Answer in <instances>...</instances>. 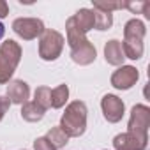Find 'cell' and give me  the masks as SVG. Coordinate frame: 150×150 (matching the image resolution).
<instances>
[{"mask_svg":"<svg viewBox=\"0 0 150 150\" xmlns=\"http://www.w3.org/2000/svg\"><path fill=\"white\" fill-rule=\"evenodd\" d=\"M9 14V6H7V2H4V0H0V20L2 18H6Z\"/></svg>","mask_w":150,"mask_h":150,"instance_id":"22","label":"cell"},{"mask_svg":"<svg viewBox=\"0 0 150 150\" xmlns=\"http://www.w3.org/2000/svg\"><path fill=\"white\" fill-rule=\"evenodd\" d=\"M9 108H11V101L7 97H4V96H0V120H2L4 115L9 111Z\"/></svg>","mask_w":150,"mask_h":150,"instance_id":"21","label":"cell"},{"mask_svg":"<svg viewBox=\"0 0 150 150\" xmlns=\"http://www.w3.org/2000/svg\"><path fill=\"white\" fill-rule=\"evenodd\" d=\"M30 97V88L23 80H13L7 85V99L13 104H20L23 106L25 103H28Z\"/></svg>","mask_w":150,"mask_h":150,"instance_id":"9","label":"cell"},{"mask_svg":"<svg viewBox=\"0 0 150 150\" xmlns=\"http://www.w3.org/2000/svg\"><path fill=\"white\" fill-rule=\"evenodd\" d=\"M21 60V46L13 41L7 39L0 46V83H9L11 76L14 74L18 64Z\"/></svg>","mask_w":150,"mask_h":150,"instance_id":"3","label":"cell"},{"mask_svg":"<svg viewBox=\"0 0 150 150\" xmlns=\"http://www.w3.org/2000/svg\"><path fill=\"white\" fill-rule=\"evenodd\" d=\"M72 18H74L78 28H80L83 34H87L88 30H92V28L96 27V14H94V9L83 7V9H80L76 14H74Z\"/></svg>","mask_w":150,"mask_h":150,"instance_id":"12","label":"cell"},{"mask_svg":"<svg viewBox=\"0 0 150 150\" xmlns=\"http://www.w3.org/2000/svg\"><path fill=\"white\" fill-rule=\"evenodd\" d=\"M46 138H48V141H50L57 150H58V148H62V146H65V145H67V141H69V136H67L60 127H51V129L48 131Z\"/></svg>","mask_w":150,"mask_h":150,"instance_id":"15","label":"cell"},{"mask_svg":"<svg viewBox=\"0 0 150 150\" xmlns=\"http://www.w3.org/2000/svg\"><path fill=\"white\" fill-rule=\"evenodd\" d=\"M101 108H103V115L110 124H117L122 120L124 111H125V104L118 96L113 94H106L101 101Z\"/></svg>","mask_w":150,"mask_h":150,"instance_id":"7","label":"cell"},{"mask_svg":"<svg viewBox=\"0 0 150 150\" xmlns=\"http://www.w3.org/2000/svg\"><path fill=\"white\" fill-rule=\"evenodd\" d=\"M50 96H51V88H48V87H39V88H35L34 101H35L41 108L48 110V108H51V104H50Z\"/></svg>","mask_w":150,"mask_h":150,"instance_id":"17","label":"cell"},{"mask_svg":"<svg viewBox=\"0 0 150 150\" xmlns=\"http://www.w3.org/2000/svg\"><path fill=\"white\" fill-rule=\"evenodd\" d=\"M113 148L115 150H145L146 143L139 141L136 136L129 132H122L113 138Z\"/></svg>","mask_w":150,"mask_h":150,"instance_id":"10","label":"cell"},{"mask_svg":"<svg viewBox=\"0 0 150 150\" xmlns=\"http://www.w3.org/2000/svg\"><path fill=\"white\" fill-rule=\"evenodd\" d=\"M34 150H57V148L48 141L46 136H42V138H37L34 141Z\"/></svg>","mask_w":150,"mask_h":150,"instance_id":"19","label":"cell"},{"mask_svg":"<svg viewBox=\"0 0 150 150\" xmlns=\"http://www.w3.org/2000/svg\"><path fill=\"white\" fill-rule=\"evenodd\" d=\"M13 30L23 41H32V39L42 35V32L46 28L39 18H18L13 21Z\"/></svg>","mask_w":150,"mask_h":150,"instance_id":"6","label":"cell"},{"mask_svg":"<svg viewBox=\"0 0 150 150\" xmlns=\"http://www.w3.org/2000/svg\"><path fill=\"white\" fill-rule=\"evenodd\" d=\"M146 34L145 23L138 18H132L125 23L124 27V42H122V51L125 58L131 60H139L143 57V37Z\"/></svg>","mask_w":150,"mask_h":150,"instance_id":"1","label":"cell"},{"mask_svg":"<svg viewBox=\"0 0 150 150\" xmlns=\"http://www.w3.org/2000/svg\"><path fill=\"white\" fill-rule=\"evenodd\" d=\"M104 58L110 65H124V51H122V42L117 39H111L104 46Z\"/></svg>","mask_w":150,"mask_h":150,"instance_id":"11","label":"cell"},{"mask_svg":"<svg viewBox=\"0 0 150 150\" xmlns=\"http://www.w3.org/2000/svg\"><path fill=\"white\" fill-rule=\"evenodd\" d=\"M148 2H125V9H131L134 14H143Z\"/></svg>","mask_w":150,"mask_h":150,"instance_id":"20","label":"cell"},{"mask_svg":"<svg viewBox=\"0 0 150 150\" xmlns=\"http://www.w3.org/2000/svg\"><path fill=\"white\" fill-rule=\"evenodd\" d=\"M64 35L57 30L46 28L39 39V57L46 62H53L60 57L64 50Z\"/></svg>","mask_w":150,"mask_h":150,"instance_id":"5","label":"cell"},{"mask_svg":"<svg viewBox=\"0 0 150 150\" xmlns=\"http://www.w3.org/2000/svg\"><path fill=\"white\" fill-rule=\"evenodd\" d=\"M94 14H96V28L97 30H110L111 28V25H113V14L111 13L94 9Z\"/></svg>","mask_w":150,"mask_h":150,"instance_id":"16","label":"cell"},{"mask_svg":"<svg viewBox=\"0 0 150 150\" xmlns=\"http://www.w3.org/2000/svg\"><path fill=\"white\" fill-rule=\"evenodd\" d=\"M67 99H69V87H67V85H58L57 88H53V90H51L50 104H51V108L58 110V108L65 106Z\"/></svg>","mask_w":150,"mask_h":150,"instance_id":"14","label":"cell"},{"mask_svg":"<svg viewBox=\"0 0 150 150\" xmlns=\"http://www.w3.org/2000/svg\"><path fill=\"white\" fill-rule=\"evenodd\" d=\"M148 125H150V108L145 104H136L131 110V118L127 124V132L136 136L139 141H148Z\"/></svg>","mask_w":150,"mask_h":150,"instance_id":"4","label":"cell"},{"mask_svg":"<svg viewBox=\"0 0 150 150\" xmlns=\"http://www.w3.org/2000/svg\"><path fill=\"white\" fill-rule=\"evenodd\" d=\"M139 78V72L132 65H122L111 74V85L118 90H129L132 85H136Z\"/></svg>","mask_w":150,"mask_h":150,"instance_id":"8","label":"cell"},{"mask_svg":"<svg viewBox=\"0 0 150 150\" xmlns=\"http://www.w3.org/2000/svg\"><path fill=\"white\" fill-rule=\"evenodd\" d=\"M44 113H46V110L41 108L35 101H28L21 106V117L27 122H39V120H42Z\"/></svg>","mask_w":150,"mask_h":150,"instance_id":"13","label":"cell"},{"mask_svg":"<svg viewBox=\"0 0 150 150\" xmlns=\"http://www.w3.org/2000/svg\"><path fill=\"white\" fill-rule=\"evenodd\" d=\"M4 34H6V27H4V23L0 21V39L4 37Z\"/></svg>","mask_w":150,"mask_h":150,"instance_id":"23","label":"cell"},{"mask_svg":"<svg viewBox=\"0 0 150 150\" xmlns=\"http://www.w3.org/2000/svg\"><path fill=\"white\" fill-rule=\"evenodd\" d=\"M58 127L69 138H80L87 129V104L83 101H72L65 108Z\"/></svg>","mask_w":150,"mask_h":150,"instance_id":"2","label":"cell"},{"mask_svg":"<svg viewBox=\"0 0 150 150\" xmlns=\"http://www.w3.org/2000/svg\"><path fill=\"white\" fill-rule=\"evenodd\" d=\"M94 9L104 11V13H113L117 9H125V2H94Z\"/></svg>","mask_w":150,"mask_h":150,"instance_id":"18","label":"cell"}]
</instances>
